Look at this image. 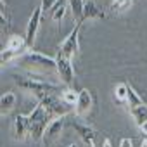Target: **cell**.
Segmentation results:
<instances>
[{"label":"cell","instance_id":"obj_1","mask_svg":"<svg viewBox=\"0 0 147 147\" xmlns=\"http://www.w3.org/2000/svg\"><path fill=\"white\" fill-rule=\"evenodd\" d=\"M18 61V66L23 67L28 76H33V78H38L42 75H57V62L55 59L49 57V55H43L40 52H33V50H28L24 52Z\"/></svg>","mask_w":147,"mask_h":147},{"label":"cell","instance_id":"obj_2","mask_svg":"<svg viewBox=\"0 0 147 147\" xmlns=\"http://www.w3.org/2000/svg\"><path fill=\"white\" fill-rule=\"evenodd\" d=\"M16 85L19 88L30 92L31 95H35L38 100L47 95H57L59 92H62L57 85L43 82L40 78H33V76H16Z\"/></svg>","mask_w":147,"mask_h":147},{"label":"cell","instance_id":"obj_3","mask_svg":"<svg viewBox=\"0 0 147 147\" xmlns=\"http://www.w3.org/2000/svg\"><path fill=\"white\" fill-rule=\"evenodd\" d=\"M50 119V116H49V113L45 111V107L42 106V104H38L33 111H31V114L28 116V121H30V137H31V140H43V137H45V130H47V126H49V121Z\"/></svg>","mask_w":147,"mask_h":147},{"label":"cell","instance_id":"obj_4","mask_svg":"<svg viewBox=\"0 0 147 147\" xmlns=\"http://www.w3.org/2000/svg\"><path fill=\"white\" fill-rule=\"evenodd\" d=\"M83 21H85V19H83ZM83 21H76L75 28L71 30V33L64 38V42H62V43H61V47H59V54H61V55H64V57H67V59H71V61H73V57L76 55L78 49H80L78 35H80V30H82Z\"/></svg>","mask_w":147,"mask_h":147},{"label":"cell","instance_id":"obj_5","mask_svg":"<svg viewBox=\"0 0 147 147\" xmlns=\"http://www.w3.org/2000/svg\"><path fill=\"white\" fill-rule=\"evenodd\" d=\"M38 104H42L45 107V111L49 113L50 118H61V116H66L69 111H71V106H67L61 97L57 95H47L43 99L38 100Z\"/></svg>","mask_w":147,"mask_h":147},{"label":"cell","instance_id":"obj_6","mask_svg":"<svg viewBox=\"0 0 147 147\" xmlns=\"http://www.w3.org/2000/svg\"><path fill=\"white\" fill-rule=\"evenodd\" d=\"M55 62H57V76L61 78V82L66 85V87H71L73 82H75V67H73V61L57 54L55 57Z\"/></svg>","mask_w":147,"mask_h":147},{"label":"cell","instance_id":"obj_7","mask_svg":"<svg viewBox=\"0 0 147 147\" xmlns=\"http://www.w3.org/2000/svg\"><path fill=\"white\" fill-rule=\"evenodd\" d=\"M42 7L38 5L35 11H33V14H31V18H30V21H28V26H26V33H24V38H26V45H28V49L30 50H33V45H35V40H36V33H38V28H40V21H42Z\"/></svg>","mask_w":147,"mask_h":147},{"label":"cell","instance_id":"obj_8","mask_svg":"<svg viewBox=\"0 0 147 147\" xmlns=\"http://www.w3.org/2000/svg\"><path fill=\"white\" fill-rule=\"evenodd\" d=\"M71 126L75 128V131L83 138V142H87V144H88V147H97L95 140H97L99 133H97L90 125H87V123H80V121H73V123H71Z\"/></svg>","mask_w":147,"mask_h":147},{"label":"cell","instance_id":"obj_9","mask_svg":"<svg viewBox=\"0 0 147 147\" xmlns=\"http://www.w3.org/2000/svg\"><path fill=\"white\" fill-rule=\"evenodd\" d=\"M92 106H94V97L90 94V90L83 88L78 92V100L75 104V113L76 116H87L90 111H92Z\"/></svg>","mask_w":147,"mask_h":147},{"label":"cell","instance_id":"obj_10","mask_svg":"<svg viewBox=\"0 0 147 147\" xmlns=\"http://www.w3.org/2000/svg\"><path fill=\"white\" fill-rule=\"evenodd\" d=\"M12 137L16 140H24L26 137H30V121H28V116L18 114L14 118V123H12Z\"/></svg>","mask_w":147,"mask_h":147},{"label":"cell","instance_id":"obj_11","mask_svg":"<svg viewBox=\"0 0 147 147\" xmlns=\"http://www.w3.org/2000/svg\"><path fill=\"white\" fill-rule=\"evenodd\" d=\"M62 128H64V116H61V118H54V119L49 123L47 130H45V137H43V140H45V142H52V140H55V138L61 135Z\"/></svg>","mask_w":147,"mask_h":147},{"label":"cell","instance_id":"obj_12","mask_svg":"<svg viewBox=\"0 0 147 147\" xmlns=\"http://www.w3.org/2000/svg\"><path fill=\"white\" fill-rule=\"evenodd\" d=\"M104 11L94 2V0H87L85 9H83V19H104Z\"/></svg>","mask_w":147,"mask_h":147},{"label":"cell","instance_id":"obj_13","mask_svg":"<svg viewBox=\"0 0 147 147\" xmlns=\"http://www.w3.org/2000/svg\"><path fill=\"white\" fill-rule=\"evenodd\" d=\"M5 49L7 50H30L28 45H26V38L21 36V35H12L9 36L7 43H5Z\"/></svg>","mask_w":147,"mask_h":147},{"label":"cell","instance_id":"obj_14","mask_svg":"<svg viewBox=\"0 0 147 147\" xmlns=\"http://www.w3.org/2000/svg\"><path fill=\"white\" fill-rule=\"evenodd\" d=\"M130 114L133 116L135 123L140 126V125H144V123L147 121V106H145V104H142V106L131 107V109H130Z\"/></svg>","mask_w":147,"mask_h":147},{"label":"cell","instance_id":"obj_15","mask_svg":"<svg viewBox=\"0 0 147 147\" xmlns=\"http://www.w3.org/2000/svg\"><path fill=\"white\" fill-rule=\"evenodd\" d=\"M67 4L73 11V18L76 21H83V9H85V0H67Z\"/></svg>","mask_w":147,"mask_h":147},{"label":"cell","instance_id":"obj_16","mask_svg":"<svg viewBox=\"0 0 147 147\" xmlns=\"http://www.w3.org/2000/svg\"><path fill=\"white\" fill-rule=\"evenodd\" d=\"M14 106H16V95H14V92H5L2 95V99H0V109H2V113H9Z\"/></svg>","mask_w":147,"mask_h":147},{"label":"cell","instance_id":"obj_17","mask_svg":"<svg viewBox=\"0 0 147 147\" xmlns=\"http://www.w3.org/2000/svg\"><path fill=\"white\" fill-rule=\"evenodd\" d=\"M114 97L118 102L126 104L128 102V83H118L114 88Z\"/></svg>","mask_w":147,"mask_h":147},{"label":"cell","instance_id":"obj_18","mask_svg":"<svg viewBox=\"0 0 147 147\" xmlns=\"http://www.w3.org/2000/svg\"><path fill=\"white\" fill-rule=\"evenodd\" d=\"M61 99L67 104V106H75L76 104V100H78V92H75L73 88H64L62 92H61Z\"/></svg>","mask_w":147,"mask_h":147},{"label":"cell","instance_id":"obj_19","mask_svg":"<svg viewBox=\"0 0 147 147\" xmlns=\"http://www.w3.org/2000/svg\"><path fill=\"white\" fill-rule=\"evenodd\" d=\"M128 107L131 109V107H137V106H142V104H145L144 100H142V97L133 90V87L131 85H128Z\"/></svg>","mask_w":147,"mask_h":147},{"label":"cell","instance_id":"obj_20","mask_svg":"<svg viewBox=\"0 0 147 147\" xmlns=\"http://www.w3.org/2000/svg\"><path fill=\"white\" fill-rule=\"evenodd\" d=\"M66 14V7H64V0H61V2L57 4V7L52 11V19L54 21H61Z\"/></svg>","mask_w":147,"mask_h":147},{"label":"cell","instance_id":"obj_21","mask_svg":"<svg viewBox=\"0 0 147 147\" xmlns=\"http://www.w3.org/2000/svg\"><path fill=\"white\" fill-rule=\"evenodd\" d=\"M131 5V0H113L111 9L113 11H126Z\"/></svg>","mask_w":147,"mask_h":147},{"label":"cell","instance_id":"obj_22","mask_svg":"<svg viewBox=\"0 0 147 147\" xmlns=\"http://www.w3.org/2000/svg\"><path fill=\"white\" fill-rule=\"evenodd\" d=\"M61 2V0H42V4H40V7H42V11L43 12H49V11H54L55 7H57V4Z\"/></svg>","mask_w":147,"mask_h":147},{"label":"cell","instance_id":"obj_23","mask_svg":"<svg viewBox=\"0 0 147 147\" xmlns=\"http://www.w3.org/2000/svg\"><path fill=\"white\" fill-rule=\"evenodd\" d=\"M138 128H140V130H142V133H145V135H147V121H145V123H144V125H140V126H138Z\"/></svg>","mask_w":147,"mask_h":147},{"label":"cell","instance_id":"obj_24","mask_svg":"<svg viewBox=\"0 0 147 147\" xmlns=\"http://www.w3.org/2000/svg\"><path fill=\"white\" fill-rule=\"evenodd\" d=\"M67 147H78V145H76V144H71V145H67Z\"/></svg>","mask_w":147,"mask_h":147}]
</instances>
